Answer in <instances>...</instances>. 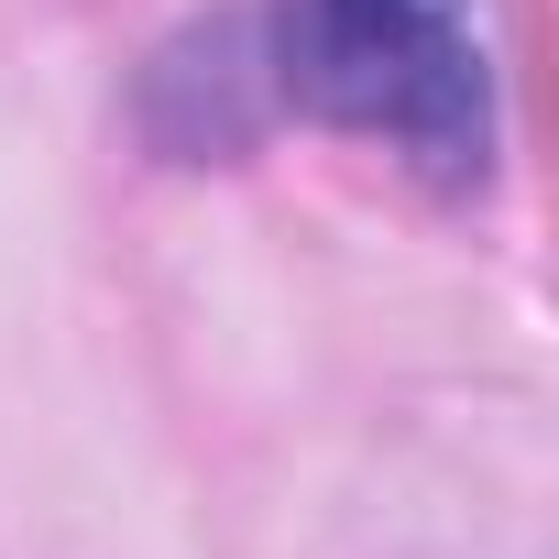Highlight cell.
I'll return each instance as SVG.
<instances>
[{
  "mask_svg": "<svg viewBox=\"0 0 559 559\" xmlns=\"http://www.w3.org/2000/svg\"><path fill=\"white\" fill-rule=\"evenodd\" d=\"M241 23V67L274 110H308L406 154L428 187L493 176V56L472 0H263Z\"/></svg>",
  "mask_w": 559,
  "mask_h": 559,
  "instance_id": "cell-1",
  "label": "cell"
}]
</instances>
